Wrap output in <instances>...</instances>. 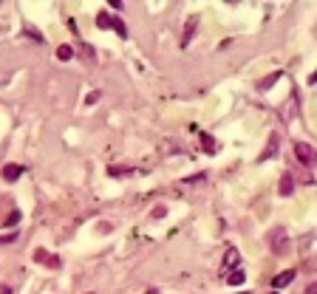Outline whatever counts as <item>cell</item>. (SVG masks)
Masks as SVG:
<instances>
[{
    "label": "cell",
    "instance_id": "cell-21",
    "mask_svg": "<svg viewBox=\"0 0 317 294\" xmlns=\"http://www.w3.org/2000/svg\"><path fill=\"white\" fill-rule=\"evenodd\" d=\"M9 240H14V232H11V235H3V237H0V243H9Z\"/></svg>",
    "mask_w": 317,
    "mask_h": 294
},
{
    "label": "cell",
    "instance_id": "cell-17",
    "mask_svg": "<svg viewBox=\"0 0 317 294\" xmlns=\"http://www.w3.org/2000/svg\"><path fill=\"white\" fill-rule=\"evenodd\" d=\"M94 102H99V90H91L88 96H85V105H94Z\"/></svg>",
    "mask_w": 317,
    "mask_h": 294
},
{
    "label": "cell",
    "instance_id": "cell-5",
    "mask_svg": "<svg viewBox=\"0 0 317 294\" xmlns=\"http://www.w3.org/2000/svg\"><path fill=\"white\" fill-rule=\"evenodd\" d=\"M294 274H297L294 269H286V271H281V274H278V277L272 280V289H275V292H278V289H286V286H289V283L294 280Z\"/></svg>",
    "mask_w": 317,
    "mask_h": 294
},
{
    "label": "cell",
    "instance_id": "cell-24",
    "mask_svg": "<svg viewBox=\"0 0 317 294\" xmlns=\"http://www.w3.org/2000/svg\"><path fill=\"white\" fill-rule=\"evenodd\" d=\"M147 294H158V292H153V289H150V292H147Z\"/></svg>",
    "mask_w": 317,
    "mask_h": 294
},
{
    "label": "cell",
    "instance_id": "cell-3",
    "mask_svg": "<svg viewBox=\"0 0 317 294\" xmlns=\"http://www.w3.org/2000/svg\"><path fill=\"white\" fill-rule=\"evenodd\" d=\"M278 147H281V136L272 133L269 142H266V150H263V153L258 156V161H269V156H275V153H278Z\"/></svg>",
    "mask_w": 317,
    "mask_h": 294
},
{
    "label": "cell",
    "instance_id": "cell-4",
    "mask_svg": "<svg viewBox=\"0 0 317 294\" xmlns=\"http://www.w3.org/2000/svg\"><path fill=\"white\" fill-rule=\"evenodd\" d=\"M23 173H26V167H23V164H6V167H3V181L14 184V181L20 178Z\"/></svg>",
    "mask_w": 317,
    "mask_h": 294
},
{
    "label": "cell",
    "instance_id": "cell-22",
    "mask_svg": "<svg viewBox=\"0 0 317 294\" xmlns=\"http://www.w3.org/2000/svg\"><path fill=\"white\" fill-rule=\"evenodd\" d=\"M309 82H312V85H317V71L312 74V77H309Z\"/></svg>",
    "mask_w": 317,
    "mask_h": 294
},
{
    "label": "cell",
    "instance_id": "cell-9",
    "mask_svg": "<svg viewBox=\"0 0 317 294\" xmlns=\"http://www.w3.org/2000/svg\"><path fill=\"white\" fill-rule=\"evenodd\" d=\"M247 280V274H244V269H232V271H226V283H229V286H241V283Z\"/></svg>",
    "mask_w": 317,
    "mask_h": 294
},
{
    "label": "cell",
    "instance_id": "cell-12",
    "mask_svg": "<svg viewBox=\"0 0 317 294\" xmlns=\"http://www.w3.org/2000/svg\"><path fill=\"white\" fill-rule=\"evenodd\" d=\"M229 266H238V252L235 249H226V255H224V269H229Z\"/></svg>",
    "mask_w": 317,
    "mask_h": 294
},
{
    "label": "cell",
    "instance_id": "cell-6",
    "mask_svg": "<svg viewBox=\"0 0 317 294\" xmlns=\"http://www.w3.org/2000/svg\"><path fill=\"white\" fill-rule=\"evenodd\" d=\"M34 260H37V263H43V266H51V269H60V258L45 255V249H37V252H34Z\"/></svg>",
    "mask_w": 317,
    "mask_h": 294
},
{
    "label": "cell",
    "instance_id": "cell-7",
    "mask_svg": "<svg viewBox=\"0 0 317 294\" xmlns=\"http://www.w3.org/2000/svg\"><path fill=\"white\" fill-rule=\"evenodd\" d=\"M278 192H281L283 198H286V195H292V192H294V178H292V173H283V176H281Z\"/></svg>",
    "mask_w": 317,
    "mask_h": 294
},
{
    "label": "cell",
    "instance_id": "cell-19",
    "mask_svg": "<svg viewBox=\"0 0 317 294\" xmlns=\"http://www.w3.org/2000/svg\"><path fill=\"white\" fill-rule=\"evenodd\" d=\"M108 3H111V9H116V11H119V9H122V6H125L122 0H108Z\"/></svg>",
    "mask_w": 317,
    "mask_h": 294
},
{
    "label": "cell",
    "instance_id": "cell-1",
    "mask_svg": "<svg viewBox=\"0 0 317 294\" xmlns=\"http://www.w3.org/2000/svg\"><path fill=\"white\" fill-rule=\"evenodd\" d=\"M294 158L303 164V167H315L317 164V150L306 142H294Z\"/></svg>",
    "mask_w": 317,
    "mask_h": 294
},
{
    "label": "cell",
    "instance_id": "cell-13",
    "mask_svg": "<svg viewBox=\"0 0 317 294\" xmlns=\"http://www.w3.org/2000/svg\"><path fill=\"white\" fill-rule=\"evenodd\" d=\"M14 224H20V209H11L9 218L3 221V229H9V226H14Z\"/></svg>",
    "mask_w": 317,
    "mask_h": 294
},
{
    "label": "cell",
    "instance_id": "cell-26",
    "mask_svg": "<svg viewBox=\"0 0 317 294\" xmlns=\"http://www.w3.org/2000/svg\"><path fill=\"white\" fill-rule=\"evenodd\" d=\"M85 294H94V292H85Z\"/></svg>",
    "mask_w": 317,
    "mask_h": 294
},
{
    "label": "cell",
    "instance_id": "cell-16",
    "mask_svg": "<svg viewBox=\"0 0 317 294\" xmlns=\"http://www.w3.org/2000/svg\"><path fill=\"white\" fill-rule=\"evenodd\" d=\"M111 29H116V31H119V37H127V29H125V23L119 20V17H113V23H111Z\"/></svg>",
    "mask_w": 317,
    "mask_h": 294
},
{
    "label": "cell",
    "instance_id": "cell-11",
    "mask_svg": "<svg viewBox=\"0 0 317 294\" xmlns=\"http://www.w3.org/2000/svg\"><path fill=\"white\" fill-rule=\"evenodd\" d=\"M74 54H77V48H71V45H57V59L68 62V59H71Z\"/></svg>",
    "mask_w": 317,
    "mask_h": 294
},
{
    "label": "cell",
    "instance_id": "cell-2",
    "mask_svg": "<svg viewBox=\"0 0 317 294\" xmlns=\"http://www.w3.org/2000/svg\"><path fill=\"white\" fill-rule=\"evenodd\" d=\"M269 246L275 255H286L289 252V235H286L283 226H275V232L269 235Z\"/></svg>",
    "mask_w": 317,
    "mask_h": 294
},
{
    "label": "cell",
    "instance_id": "cell-10",
    "mask_svg": "<svg viewBox=\"0 0 317 294\" xmlns=\"http://www.w3.org/2000/svg\"><path fill=\"white\" fill-rule=\"evenodd\" d=\"M281 77H283V71H272L269 77H263V79L258 82V88H260V90H269V88H272V85H275V82H278Z\"/></svg>",
    "mask_w": 317,
    "mask_h": 294
},
{
    "label": "cell",
    "instance_id": "cell-15",
    "mask_svg": "<svg viewBox=\"0 0 317 294\" xmlns=\"http://www.w3.org/2000/svg\"><path fill=\"white\" fill-rule=\"evenodd\" d=\"M201 147L207 150V153H215V142H213V136L201 133Z\"/></svg>",
    "mask_w": 317,
    "mask_h": 294
},
{
    "label": "cell",
    "instance_id": "cell-25",
    "mask_svg": "<svg viewBox=\"0 0 317 294\" xmlns=\"http://www.w3.org/2000/svg\"><path fill=\"white\" fill-rule=\"evenodd\" d=\"M238 294H247V292H238Z\"/></svg>",
    "mask_w": 317,
    "mask_h": 294
},
{
    "label": "cell",
    "instance_id": "cell-23",
    "mask_svg": "<svg viewBox=\"0 0 317 294\" xmlns=\"http://www.w3.org/2000/svg\"><path fill=\"white\" fill-rule=\"evenodd\" d=\"M269 294H281V292H275V289H272V292H269Z\"/></svg>",
    "mask_w": 317,
    "mask_h": 294
},
{
    "label": "cell",
    "instance_id": "cell-18",
    "mask_svg": "<svg viewBox=\"0 0 317 294\" xmlns=\"http://www.w3.org/2000/svg\"><path fill=\"white\" fill-rule=\"evenodd\" d=\"M125 173H130V170H122V167H108V176H125Z\"/></svg>",
    "mask_w": 317,
    "mask_h": 294
},
{
    "label": "cell",
    "instance_id": "cell-8",
    "mask_svg": "<svg viewBox=\"0 0 317 294\" xmlns=\"http://www.w3.org/2000/svg\"><path fill=\"white\" fill-rule=\"evenodd\" d=\"M195 23H198V17H190V20H187V29H184V34H181V48H187V45H190L192 34H195V29H198Z\"/></svg>",
    "mask_w": 317,
    "mask_h": 294
},
{
    "label": "cell",
    "instance_id": "cell-14",
    "mask_svg": "<svg viewBox=\"0 0 317 294\" xmlns=\"http://www.w3.org/2000/svg\"><path fill=\"white\" fill-rule=\"evenodd\" d=\"M96 23H99V29H111L113 17L108 14V11H99V14H96Z\"/></svg>",
    "mask_w": 317,
    "mask_h": 294
},
{
    "label": "cell",
    "instance_id": "cell-20",
    "mask_svg": "<svg viewBox=\"0 0 317 294\" xmlns=\"http://www.w3.org/2000/svg\"><path fill=\"white\" fill-rule=\"evenodd\" d=\"M306 294H317V280L312 283V286H309V289H306Z\"/></svg>",
    "mask_w": 317,
    "mask_h": 294
}]
</instances>
